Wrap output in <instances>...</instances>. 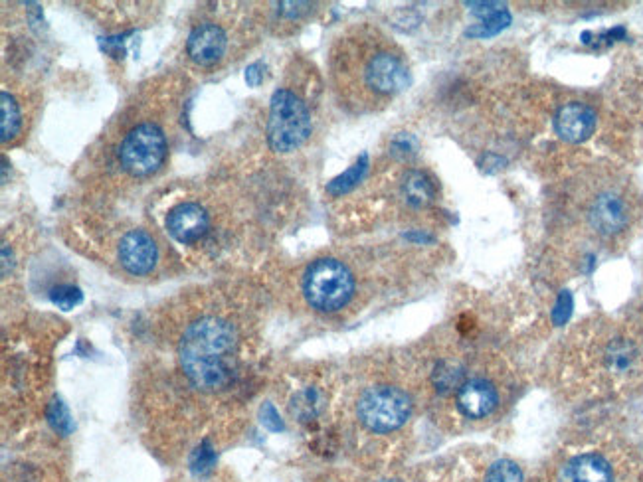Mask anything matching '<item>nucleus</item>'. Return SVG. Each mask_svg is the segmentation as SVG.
<instances>
[{
	"mask_svg": "<svg viewBox=\"0 0 643 482\" xmlns=\"http://www.w3.org/2000/svg\"><path fill=\"white\" fill-rule=\"evenodd\" d=\"M262 70H264L262 64H252V66L246 70V81H248V85L258 87V85L262 83V80H264V72H262Z\"/></svg>",
	"mask_w": 643,
	"mask_h": 482,
	"instance_id": "nucleus-26",
	"label": "nucleus"
},
{
	"mask_svg": "<svg viewBox=\"0 0 643 482\" xmlns=\"http://www.w3.org/2000/svg\"><path fill=\"white\" fill-rule=\"evenodd\" d=\"M319 394L315 390H305L301 392L295 400H293V411L301 417V419H311L317 415L319 411Z\"/></svg>",
	"mask_w": 643,
	"mask_h": 482,
	"instance_id": "nucleus-21",
	"label": "nucleus"
},
{
	"mask_svg": "<svg viewBox=\"0 0 643 482\" xmlns=\"http://www.w3.org/2000/svg\"><path fill=\"white\" fill-rule=\"evenodd\" d=\"M560 482H614V473L604 457L588 453L566 463Z\"/></svg>",
	"mask_w": 643,
	"mask_h": 482,
	"instance_id": "nucleus-13",
	"label": "nucleus"
},
{
	"mask_svg": "<svg viewBox=\"0 0 643 482\" xmlns=\"http://www.w3.org/2000/svg\"><path fill=\"white\" fill-rule=\"evenodd\" d=\"M596 129V113L580 101L566 103L554 117V131L566 143H584Z\"/></svg>",
	"mask_w": 643,
	"mask_h": 482,
	"instance_id": "nucleus-10",
	"label": "nucleus"
},
{
	"mask_svg": "<svg viewBox=\"0 0 643 482\" xmlns=\"http://www.w3.org/2000/svg\"><path fill=\"white\" fill-rule=\"evenodd\" d=\"M368 168V157L363 155L359 161L355 162L347 172H343L341 176H337L329 186L327 190L333 194V196H341V194H347L349 190H353L365 176Z\"/></svg>",
	"mask_w": 643,
	"mask_h": 482,
	"instance_id": "nucleus-16",
	"label": "nucleus"
},
{
	"mask_svg": "<svg viewBox=\"0 0 643 482\" xmlns=\"http://www.w3.org/2000/svg\"><path fill=\"white\" fill-rule=\"evenodd\" d=\"M402 194L414 208H426L436 200V186L426 172L412 170L402 182Z\"/></svg>",
	"mask_w": 643,
	"mask_h": 482,
	"instance_id": "nucleus-14",
	"label": "nucleus"
},
{
	"mask_svg": "<svg viewBox=\"0 0 643 482\" xmlns=\"http://www.w3.org/2000/svg\"><path fill=\"white\" fill-rule=\"evenodd\" d=\"M499 405V394L495 386L483 378L467 380L458 390V407L463 415L471 419L489 417Z\"/></svg>",
	"mask_w": 643,
	"mask_h": 482,
	"instance_id": "nucleus-12",
	"label": "nucleus"
},
{
	"mask_svg": "<svg viewBox=\"0 0 643 482\" xmlns=\"http://www.w3.org/2000/svg\"><path fill=\"white\" fill-rule=\"evenodd\" d=\"M307 303L319 313L345 309L355 295V277L349 267L333 257L317 259L303 277Z\"/></svg>",
	"mask_w": 643,
	"mask_h": 482,
	"instance_id": "nucleus-3",
	"label": "nucleus"
},
{
	"mask_svg": "<svg viewBox=\"0 0 643 482\" xmlns=\"http://www.w3.org/2000/svg\"><path fill=\"white\" fill-rule=\"evenodd\" d=\"M50 421L56 429L60 431H68L70 429V415H68V409L62 405L60 402L54 403L52 405V411H50Z\"/></svg>",
	"mask_w": 643,
	"mask_h": 482,
	"instance_id": "nucleus-22",
	"label": "nucleus"
},
{
	"mask_svg": "<svg viewBox=\"0 0 643 482\" xmlns=\"http://www.w3.org/2000/svg\"><path fill=\"white\" fill-rule=\"evenodd\" d=\"M262 421H264L266 427H270V429H274V431L283 429V425H281V421H279V415H277V411L272 405H266V407H264V411H262Z\"/></svg>",
	"mask_w": 643,
	"mask_h": 482,
	"instance_id": "nucleus-25",
	"label": "nucleus"
},
{
	"mask_svg": "<svg viewBox=\"0 0 643 482\" xmlns=\"http://www.w3.org/2000/svg\"><path fill=\"white\" fill-rule=\"evenodd\" d=\"M20 127H22L20 107H18L16 99L8 91H2L0 93V135H2V143H8V141L16 139V135L20 133Z\"/></svg>",
	"mask_w": 643,
	"mask_h": 482,
	"instance_id": "nucleus-15",
	"label": "nucleus"
},
{
	"mask_svg": "<svg viewBox=\"0 0 643 482\" xmlns=\"http://www.w3.org/2000/svg\"><path fill=\"white\" fill-rule=\"evenodd\" d=\"M412 411L406 392L392 386H374L359 398L357 415L361 423L374 433H390L400 429Z\"/></svg>",
	"mask_w": 643,
	"mask_h": 482,
	"instance_id": "nucleus-5",
	"label": "nucleus"
},
{
	"mask_svg": "<svg viewBox=\"0 0 643 482\" xmlns=\"http://www.w3.org/2000/svg\"><path fill=\"white\" fill-rule=\"evenodd\" d=\"M331 68L343 101L359 111L388 105L410 83V68L398 46L367 28L339 40Z\"/></svg>",
	"mask_w": 643,
	"mask_h": 482,
	"instance_id": "nucleus-1",
	"label": "nucleus"
},
{
	"mask_svg": "<svg viewBox=\"0 0 643 482\" xmlns=\"http://www.w3.org/2000/svg\"><path fill=\"white\" fill-rule=\"evenodd\" d=\"M179 358L186 378L200 390L224 388L238 360V334L234 326L218 317H204L184 330Z\"/></svg>",
	"mask_w": 643,
	"mask_h": 482,
	"instance_id": "nucleus-2",
	"label": "nucleus"
},
{
	"mask_svg": "<svg viewBox=\"0 0 643 482\" xmlns=\"http://www.w3.org/2000/svg\"><path fill=\"white\" fill-rule=\"evenodd\" d=\"M212 463H214L212 449L204 443V445L194 453V457H192V467H194L196 471H208Z\"/></svg>",
	"mask_w": 643,
	"mask_h": 482,
	"instance_id": "nucleus-23",
	"label": "nucleus"
},
{
	"mask_svg": "<svg viewBox=\"0 0 643 482\" xmlns=\"http://www.w3.org/2000/svg\"><path fill=\"white\" fill-rule=\"evenodd\" d=\"M485 482H523V473L513 461H497L489 467Z\"/></svg>",
	"mask_w": 643,
	"mask_h": 482,
	"instance_id": "nucleus-20",
	"label": "nucleus"
},
{
	"mask_svg": "<svg viewBox=\"0 0 643 482\" xmlns=\"http://www.w3.org/2000/svg\"><path fill=\"white\" fill-rule=\"evenodd\" d=\"M167 157V137L153 123L133 127L121 143L119 161L135 176H149L161 168Z\"/></svg>",
	"mask_w": 643,
	"mask_h": 482,
	"instance_id": "nucleus-6",
	"label": "nucleus"
},
{
	"mask_svg": "<svg viewBox=\"0 0 643 482\" xmlns=\"http://www.w3.org/2000/svg\"><path fill=\"white\" fill-rule=\"evenodd\" d=\"M570 307H572L570 295H566V293H564V295L558 299V303H556L554 321L558 322V324H562V322L566 321V319L570 317Z\"/></svg>",
	"mask_w": 643,
	"mask_h": 482,
	"instance_id": "nucleus-24",
	"label": "nucleus"
},
{
	"mask_svg": "<svg viewBox=\"0 0 643 482\" xmlns=\"http://www.w3.org/2000/svg\"><path fill=\"white\" fill-rule=\"evenodd\" d=\"M511 22V16L509 12L503 8L487 18H483L481 24H475L473 28L467 30V36H475V38H487V36H495L499 34L503 28H507Z\"/></svg>",
	"mask_w": 643,
	"mask_h": 482,
	"instance_id": "nucleus-17",
	"label": "nucleus"
},
{
	"mask_svg": "<svg viewBox=\"0 0 643 482\" xmlns=\"http://www.w3.org/2000/svg\"><path fill=\"white\" fill-rule=\"evenodd\" d=\"M50 297L52 303L62 311H72L84 301V295L76 285H58L56 289H52Z\"/></svg>",
	"mask_w": 643,
	"mask_h": 482,
	"instance_id": "nucleus-19",
	"label": "nucleus"
},
{
	"mask_svg": "<svg viewBox=\"0 0 643 482\" xmlns=\"http://www.w3.org/2000/svg\"><path fill=\"white\" fill-rule=\"evenodd\" d=\"M159 249L153 238L143 230H131L119 243V261L131 275H147L157 265Z\"/></svg>",
	"mask_w": 643,
	"mask_h": 482,
	"instance_id": "nucleus-9",
	"label": "nucleus"
},
{
	"mask_svg": "<svg viewBox=\"0 0 643 482\" xmlns=\"http://www.w3.org/2000/svg\"><path fill=\"white\" fill-rule=\"evenodd\" d=\"M228 48V38L224 30L214 22H204L192 28L186 40V52L190 60L198 66H214L222 60Z\"/></svg>",
	"mask_w": 643,
	"mask_h": 482,
	"instance_id": "nucleus-8",
	"label": "nucleus"
},
{
	"mask_svg": "<svg viewBox=\"0 0 643 482\" xmlns=\"http://www.w3.org/2000/svg\"><path fill=\"white\" fill-rule=\"evenodd\" d=\"M208 226H210V220L206 210L194 202L179 204L177 208L171 210L167 218L169 234L184 245L202 240L208 232Z\"/></svg>",
	"mask_w": 643,
	"mask_h": 482,
	"instance_id": "nucleus-11",
	"label": "nucleus"
},
{
	"mask_svg": "<svg viewBox=\"0 0 643 482\" xmlns=\"http://www.w3.org/2000/svg\"><path fill=\"white\" fill-rule=\"evenodd\" d=\"M588 222L600 236H616L632 222L630 202L618 190H602L590 202Z\"/></svg>",
	"mask_w": 643,
	"mask_h": 482,
	"instance_id": "nucleus-7",
	"label": "nucleus"
},
{
	"mask_svg": "<svg viewBox=\"0 0 643 482\" xmlns=\"http://www.w3.org/2000/svg\"><path fill=\"white\" fill-rule=\"evenodd\" d=\"M434 384L444 394L460 390L461 386H463L460 368L456 364H452V362H440L436 366V372H434Z\"/></svg>",
	"mask_w": 643,
	"mask_h": 482,
	"instance_id": "nucleus-18",
	"label": "nucleus"
},
{
	"mask_svg": "<svg viewBox=\"0 0 643 482\" xmlns=\"http://www.w3.org/2000/svg\"><path fill=\"white\" fill-rule=\"evenodd\" d=\"M313 123L305 101L289 89H277L270 103L268 143L276 153L297 151L311 135Z\"/></svg>",
	"mask_w": 643,
	"mask_h": 482,
	"instance_id": "nucleus-4",
	"label": "nucleus"
}]
</instances>
